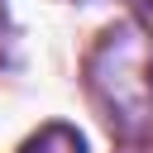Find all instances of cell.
Listing matches in <instances>:
<instances>
[{
	"instance_id": "obj_1",
	"label": "cell",
	"mask_w": 153,
	"mask_h": 153,
	"mask_svg": "<svg viewBox=\"0 0 153 153\" xmlns=\"http://www.w3.org/2000/svg\"><path fill=\"white\" fill-rule=\"evenodd\" d=\"M19 153H86V143H81L76 129H67V124H48V129L33 134Z\"/></svg>"
}]
</instances>
